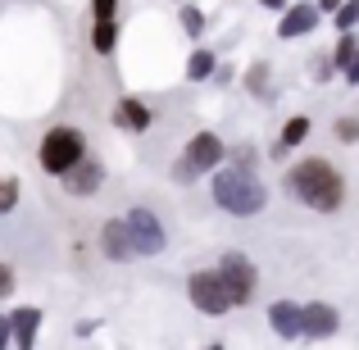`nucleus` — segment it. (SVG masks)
<instances>
[{
	"label": "nucleus",
	"instance_id": "nucleus-1",
	"mask_svg": "<svg viewBox=\"0 0 359 350\" xmlns=\"http://www.w3.org/2000/svg\"><path fill=\"white\" fill-rule=\"evenodd\" d=\"M287 191L296 196V201H305L309 210L332 214V210H341V201H346V177L337 173V164H327V159H300L287 173Z\"/></svg>",
	"mask_w": 359,
	"mask_h": 350
},
{
	"label": "nucleus",
	"instance_id": "nucleus-2",
	"mask_svg": "<svg viewBox=\"0 0 359 350\" xmlns=\"http://www.w3.org/2000/svg\"><path fill=\"white\" fill-rule=\"evenodd\" d=\"M214 205L228 214H237V219H250V214H259L264 205H269V191H264V182L250 173V168H214Z\"/></svg>",
	"mask_w": 359,
	"mask_h": 350
},
{
	"label": "nucleus",
	"instance_id": "nucleus-3",
	"mask_svg": "<svg viewBox=\"0 0 359 350\" xmlns=\"http://www.w3.org/2000/svg\"><path fill=\"white\" fill-rule=\"evenodd\" d=\"M223 141H219V132H196L191 141H187V150H182V159L173 164V177L177 182H196L201 173H214V168L223 164Z\"/></svg>",
	"mask_w": 359,
	"mask_h": 350
},
{
	"label": "nucleus",
	"instance_id": "nucleus-4",
	"mask_svg": "<svg viewBox=\"0 0 359 350\" xmlns=\"http://www.w3.org/2000/svg\"><path fill=\"white\" fill-rule=\"evenodd\" d=\"M187 296H191V305L201 309V314H210V318L228 314V309L237 305V300H232L228 278H223L219 269H201V273H191V278H187Z\"/></svg>",
	"mask_w": 359,
	"mask_h": 350
},
{
	"label": "nucleus",
	"instance_id": "nucleus-5",
	"mask_svg": "<svg viewBox=\"0 0 359 350\" xmlns=\"http://www.w3.org/2000/svg\"><path fill=\"white\" fill-rule=\"evenodd\" d=\"M78 159H87V137L78 128H50L41 141V168L46 173H69Z\"/></svg>",
	"mask_w": 359,
	"mask_h": 350
},
{
	"label": "nucleus",
	"instance_id": "nucleus-6",
	"mask_svg": "<svg viewBox=\"0 0 359 350\" xmlns=\"http://www.w3.org/2000/svg\"><path fill=\"white\" fill-rule=\"evenodd\" d=\"M219 273L228 278L232 300H237V305H250V300H255V264L245 260L241 250H228V255L219 260Z\"/></svg>",
	"mask_w": 359,
	"mask_h": 350
},
{
	"label": "nucleus",
	"instance_id": "nucleus-7",
	"mask_svg": "<svg viewBox=\"0 0 359 350\" xmlns=\"http://www.w3.org/2000/svg\"><path fill=\"white\" fill-rule=\"evenodd\" d=\"M128 219V228H132V245H137V255H159L164 250V228H159V219L150 210H128L123 214Z\"/></svg>",
	"mask_w": 359,
	"mask_h": 350
},
{
	"label": "nucleus",
	"instance_id": "nucleus-8",
	"mask_svg": "<svg viewBox=\"0 0 359 350\" xmlns=\"http://www.w3.org/2000/svg\"><path fill=\"white\" fill-rule=\"evenodd\" d=\"M100 241H105V255H109V260H118V264L137 260V245H132V228H128V219H109L105 228H100Z\"/></svg>",
	"mask_w": 359,
	"mask_h": 350
},
{
	"label": "nucleus",
	"instance_id": "nucleus-9",
	"mask_svg": "<svg viewBox=\"0 0 359 350\" xmlns=\"http://www.w3.org/2000/svg\"><path fill=\"white\" fill-rule=\"evenodd\" d=\"M269 323L278 337H300V328H305V305H291V300H273L269 305Z\"/></svg>",
	"mask_w": 359,
	"mask_h": 350
},
{
	"label": "nucleus",
	"instance_id": "nucleus-10",
	"mask_svg": "<svg viewBox=\"0 0 359 350\" xmlns=\"http://www.w3.org/2000/svg\"><path fill=\"white\" fill-rule=\"evenodd\" d=\"M337 332V309L332 305H305V328H300V337H309V342H323V337Z\"/></svg>",
	"mask_w": 359,
	"mask_h": 350
},
{
	"label": "nucleus",
	"instance_id": "nucleus-11",
	"mask_svg": "<svg viewBox=\"0 0 359 350\" xmlns=\"http://www.w3.org/2000/svg\"><path fill=\"white\" fill-rule=\"evenodd\" d=\"M314 23H318V5H291L278 23V36H287V41L305 36V32H314Z\"/></svg>",
	"mask_w": 359,
	"mask_h": 350
},
{
	"label": "nucleus",
	"instance_id": "nucleus-12",
	"mask_svg": "<svg viewBox=\"0 0 359 350\" xmlns=\"http://www.w3.org/2000/svg\"><path fill=\"white\" fill-rule=\"evenodd\" d=\"M64 187H69L73 196H91L100 187V164L96 159H78V164L69 168V177H64Z\"/></svg>",
	"mask_w": 359,
	"mask_h": 350
},
{
	"label": "nucleus",
	"instance_id": "nucleus-13",
	"mask_svg": "<svg viewBox=\"0 0 359 350\" xmlns=\"http://www.w3.org/2000/svg\"><path fill=\"white\" fill-rule=\"evenodd\" d=\"M9 328H14V346H32L36 342V328H41V309H14L9 314Z\"/></svg>",
	"mask_w": 359,
	"mask_h": 350
},
{
	"label": "nucleus",
	"instance_id": "nucleus-14",
	"mask_svg": "<svg viewBox=\"0 0 359 350\" xmlns=\"http://www.w3.org/2000/svg\"><path fill=\"white\" fill-rule=\"evenodd\" d=\"M150 119H155V114H150L141 100H118V123H123L128 132H146Z\"/></svg>",
	"mask_w": 359,
	"mask_h": 350
},
{
	"label": "nucleus",
	"instance_id": "nucleus-15",
	"mask_svg": "<svg viewBox=\"0 0 359 350\" xmlns=\"http://www.w3.org/2000/svg\"><path fill=\"white\" fill-rule=\"evenodd\" d=\"M114 41H118L114 18H96V32H91V46H96V55H109V51H114Z\"/></svg>",
	"mask_w": 359,
	"mask_h": 350
},
{
	"label": "nucleus",
	"instance_id": "nucleus-16",
	"mask_svg": "<svg viewBox=\"0 0 359 350\" xmlns=\"http://www.w3.org/2000/svg\"><path fill=\"white\" fill-rule=\"evenodd\" d=\"M305 137H309V119H291L287 128H282V137H278V155H287V150L300 146Z\"/></svg>",
	"mask_w": 359,
	"mask_h": 350
},
{
	"label": "nucleus",
	"instance_id": "nucleus-17",
	"mask_svg": "<svg viewBox=\"0 0 359 350\" xmlns=\"http://www.w3.org/2000/svg\"><path fill=\"white\" fill-rule=\"evenodd\" d=\"M214 64H219V60H214L210 51H196L191 60H187V78H191V82H205L214 73Z\"/></svg>",
	"mask_w": 359,
	"mask_h": 350
},
{
	"label": "nucleus",
	"instance_id": "nucleus-18",
	"mask_svg": "<svg viewBox=\"0 0 359 350\" xmlns=\"http://www.w3.org/2000/svg\"><path fill=\"white\" fill-rule=\"evenodd\" d=\"M355 51H359L355 32H341V41H337V51H332V69H346V64L355 60Z\"/></svg>",
	"mask_w": 359,
	"mask_h": 350
},
{
	"label": "nucleus",
	"instance_id": "nucleus-19",
	"mask_svg": "<svg viewBox=\"0 0 359 350\" xmlns=\"http://www.w3.org/2000/svg\"><path fill=\"white\" fill-rule=\"evenodd\" d=\"M177 18H182V32L187 36H201L205 32V14L196 5H182V14H177Z\"/></svg>",
	"mask_w": 359,
	"mask_h": 350
},
{
	"label": "nucleus",
	"instance_id": "nucleus-20",
	"mask_svg": "<svg viewBox=\"0 0 359 350\" xmlns=\"http://www.w3.org/2000/svg\"><path fill=\"white\" fill-rule=\"evenodd\" d=\"M337 27H341V32L359 27V0H341V9H337Z\"/></svg>",
	"mask_w": 359,
	"mask_h": 350
},
{
	"label": "nucleus",
	"instance_id": "nucleus-21",
	"mask_svg": "<svg viewBox=\"0 0 359 350\" xmlns=\"http://www.w3.org/2000/svg\"><path fill=\"white\" fill-rule=\"evenodd\" d=\"M18 205V182L14 177H0V214H9Z\"/></svg>",
	"mask_w": 359,
	"mask_h": 350
},
{
	"label": "nucleus",
	"instance_id": "nucleus-22",
	"mask_svg": "<svg viewBox=\"0 0 359 350\" xmlns=\"http://www.w3.org/2000/svg\"><path fill=\"white\" fill-rule=\"evenodd\" d=\"M245 87H250V91H269V69H264V64H255V69L245 73Z\"/></svg>",
	"mask_w": 359,
	"mask_h": 350
},
{
	"label": "nucleus",
	"instance_id": "nucleus-23",
	"mask_svg": "<svg viewBox=\"0 0 359 350\" xmlns=\"http://www.w3.org/2000/svg\"><path fill=\"white\" fill-rule=\"evenodd\" d=\"M337 137H341V141H359V119H341V123H337Z\"/></svg>",
	"mask_w": 359,
	"mask_h": 350
},
{
	"label": "nucleus",
	"instance_id": "nucleus-24",
	"mask_svg": "<svg viewBox=\"0 0 359 350\" xmlns=\"http://www.w3.org/2000/svg\"><path fill=\"white\" fill-rule=\"evenodd\" d=\"M114 9H118V0H91V14L96 18H114Z\"/></svg>",
	"mask_w": 359,
	"mask_h": 350
},
{
	"label": "nucleus",
	"instance_id": "nucleus-25",
	"mask_svg": "<svg viewBox=\"0 0 359 350\" xmlns=\"http://www.w3.org/2000/svg\"><path fill=\"white\" fill-rule=\"evenodd\" d=\"M9 291H14V269L0 264V296H9Z\"/></svg>",
	"mask_w": 359,
	"mask_h": 350
},
{
	"label": "nucleus",
	"instance_id": "nucleus-26",
	"mask_svg": "<svg viewBox=\"0 0 359 350\" xmlns=\"http://www.w3.org/2000/svg\"><path fill=\"white\" fill-rule=\"evenodd\" d=\"M346 82H355V87H359V51H355V60L346 64Z\"/></svg>",
	"mask_w": 359,
	"mask_h": 350
},
{
	"label": "nucleus",
	"instance_id": "nucleus-27",
	"mask_svg": "<svg viewBox=\"0 0 359 350\" xmlns=\"http://www.w3.org/2000/svg\"><path fill=\"white\" fill-rule=\"evenodd\" d=\"M14 342V328H9V318H0V346Z\"/></svg>",
	"mask_w": 359,
	"mask_h": 350
},
{
	"label": "nucleus",
	"instance_id": "nucleus-28",
	"mask_svg": "<svg viewBox=\"0 0 359 350\" xmlns=\"http://www.w3.org/2000/svg\"><path fill=\"white\" fill-rule=\"evenodd\" d=\"M318 9H323V14H337V9H341V0H318Z\"/></svg>",
	"mask_w": 359,
	"mask_h": 350
},
{
	"label": "nucleus",
	"instance_id": "nucleus-29",
	"mask_svg": "<svg viewBox=\"0 0 359 350\" xmlns=\"http://www.w3.org/2000/svg\"><path fill=\"white\" fill-rule=\"evenodd\" d=\"M259 5H269V9H287V0H259Z\"/></svg>",
	"mask_w": 359,
	"mask_h": 350
}]
</instances>
